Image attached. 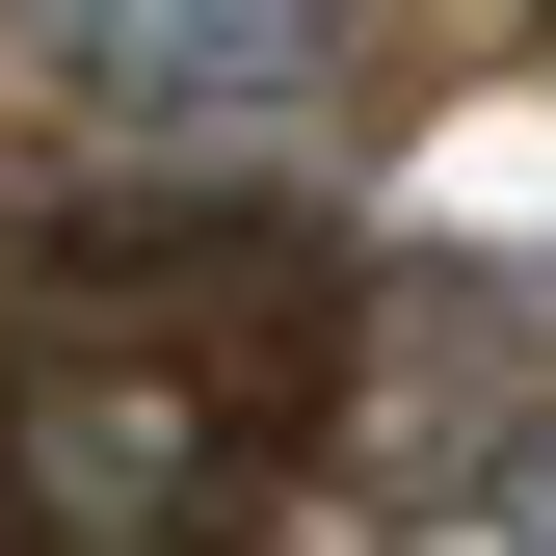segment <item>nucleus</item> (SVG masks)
Listing matches in <instances>:
<instances>
[{
	"label": "nucleus",
	"instance_id": "obj_2",
	"mask_svg": "<svg viewBox=\"0 0 556 556\" xmlns=\"http://www.w3.org/2000/svg\"><path fill=\"white\" fill-rule=\"evenodd\" d=\"M0 53L106 132H265L344 80V0H0Z\"/></svg>",
	"mask_w": 556,
	"mask_h": 556
},
{
	"label": "nucleus",
	"instance_id": "obj_3",
	"mask_svg": "<svg viewBox=\"0 0 556 556\" xmlns=\"http://www.w3.org/2000/svg\"><path fill=\"white\" fill-rule=\"evenodd\" d=\"M504 556H556V425H530V451H504Z\"/></svg>",
	"mask_w": 556,
	"mask_h": 556
},
{
	"label": "nucleus",
	"instance_id": "obj_1",
	"mask_svg": "<svg viewBox=\"0 0 556 556\" xmlns=\"http://www.w3.org/2000/svg\"><path fill=\"white\" fill-rule=\"evenodd\" d=\"M239 397L186 344H27L0 371V530L27 556H239Z\"/></svg>",
	"mask_w": 556,
	"mask_h": 556
}]
</instances>
